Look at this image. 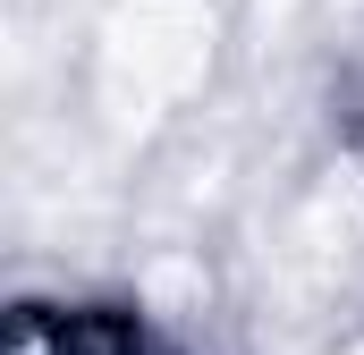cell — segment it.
Listing matches in <instances>:
<instances>
[{
  "mask_svg": "<svg viewBox=\"0 0 364 355\" xmlns=\"http://www.w3.org/2000/svg\"><path fill=\"white\" fill-rule=\"evenodd\" d=\"M9 355H153L119 313H17Z\"/></svg>",
  "mask_w": 364,
  "mask_h": 355,
  "instance_id": "1",
  "label": "cell"
}]
</instances>
